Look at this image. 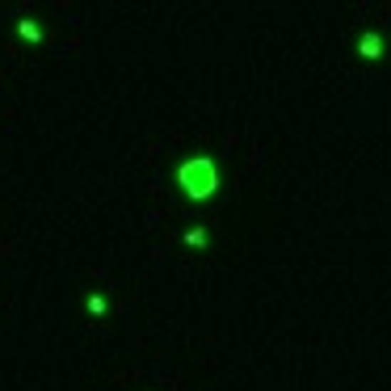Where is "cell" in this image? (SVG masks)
I'll use <instances>...</instances> for the list:
<instances>
[{
    "label": "cell",
    "mask_w": 391,
    "mask_h": 391,
    "mask_svg": "<svg viewBox=\"0 0 391 391\" xmlns=\"http://www.w3.org/2000/svg\"><path fill=\"white\" fill-rule=\"evenodd\" d=\"M177 185L189 194V198H211L219 189V173H215V160L198 156V160H185L177 169Z\"/></svg>",
    "instance_id": "6da1fadb"
},
{
    "label": "cell",
    "mask_w": 391,
    "mask_h": 391,
    "mask_svg": "<svg viewBox=\"0 0 391 391\" xmlns=\"http://www.w3.org/2000/svg\"><path fill=\"white\" fill-rule=\"evenodd\" d=\"M17 30H21V38H26V43H38V38H43V34H38V26H34L30 17H26V21H21Z\"/></svg>",
    "instance_id": "3957f363"
},
{
    "label": "cell",
    "mask_w": 391,
    "mask_h": 391,
    "mask_svg": "<svg viewBox=\"0 0 391 391\" xmlns=\"http://www.w3.org/2000/svg\"><path fill=\"white\" fill-rule=\"evenodd\" d=\"M362 55H366V59L383 55V38H379V34H366V38H362Z\"/></svg>",
    "instance_id": "7a4b0ae2"
},
{
    "label": "cell",
    "mask_w": 391,
    "mask_h": 391,
    "mask_svg": "<svg viewBox=\"0 0 391 391\" xmlns=\"http://www.w3.org/2000/svg\"><path fill=\"white\" fill-rule=\"evenodd\" d=\"M185 244H189V249H202V244H207V231H202V227H194V231L185 236Z\"/></svg>",
    "instance_id": "277c9868"
},
{
    "label": "cell",
    "mask_w": 391,
    "mask_h": 391,
    "mask_svg": "<svg viewBox=\"0 0 391 391\" xmlns=\"http://www.w3.org/2000/svg\"><path fill=\"white\" fill-rule=\"evenodd\" d=\"M88 311H93V316H101V311H105V299H101V295H93V299H88Z\"/></svg>",
    "instance_id": "5b68a950"
}]
</instances>
